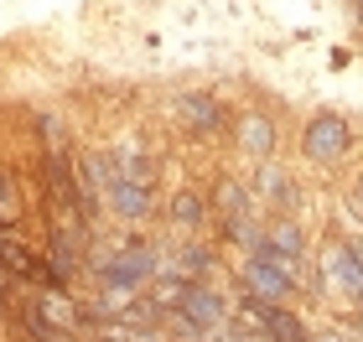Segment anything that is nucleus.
Masks as SVG:
<instances>
[{"instance_id": "f257e3e1", "label": "nucleus", "mask_w": 363, "mask_h": 342, "mask_svg": "<svg viewBox=\"0 0 363 342\" xmlns=\"http://www.w3.org/2000/svg\"><path fill=\"white\" fill-rule=\"evenodd\" d=\"M161 265H156V249L135 234L120 239V259H99V280H104L109 290H120V296H130V290H140L145 280H151Z\"/></svg>"}, {"instance_id": "f03ea898", "label": "nucleus", "mask_w": 363, "mask_h": 342, "mask_svg": "<svg viewBox=\"0 0 363 342\" xmlns=\"http://www.w3.org/2000/svg\"><path fill=\"white\" fill-rule=\"evenodd\" d=\"M244 280H250V296H255V301L280 306V301L296 290V270L270 249V244H259V249L250 254V265H244Z\"/></svg>"}, {"instance_id": "7ed1b4c3", "label": "nucleus", "mask_w": 363, "mask_h": 342, "mask_svg": "<svg viewBox=\"0 0 363 342\" xmlns=\"http://www.w3.org/2000/svg\"><path fill=\"white\" fill-rule=\"evenodd\" d=\"M348 145H353V135H348V120H337V114H327V109L306 120L301 151H306L311 161H337V156H348Z\"/></svg>"}, {"instance_id": "20e7f679", "label": "nucleus", "mask_w": 363, "mask_h": 342, "mask_svg": "<svg viewBox=\"0 0 363 342\" xmlns=\"http://www.w3.org/2000/svg\"><path fill=\"white\" fill-rule=\"evenodd\" d=\"M223 317H228V301H218L203 285H187L177 296V327L182 332H208V327H218Z\"/></svg>"}, {"instance_id": "39448f33", "label": "nucleus", "mask_w": 363, "mask_h": 342, "mask_svg": "<svg viewBox=\"0 0 363 342\" xmlns=\"http://www.w3.org/2000/svg\"><path fill=\"white\" fill-rule=\"evenodd\" d=\"M177 114L197 130V135H218L228 125V114H223V104L213 99V93H177Z\"/></svg>"}, {"instance_id": "423d86ee", "label": "nucleus", "mask_w": 363, "mask_h": 342, "mask_svg": "<svg viewBox=\"0 0 363 342\" xmlns=\"http://www.w3.org/2000/svg\"><path fill=\"white\" fill-rule=\"evenodd\" d=\"M109 187H114V161L104 151L78 161V203L84 207H99V192H109Z\"/></svg>"}, {"instance_id": "0eeeda50", "label": "nucleus", "mask_w": 363, "mask_h": 342, "mask_svg": "<svg viewBox=\"0 0 363 342\" xmlns=\"http://www.w3.org/2000/svg\"><path fill=\"white\" fill-rule=\"evenodd\" d=\"M327 275H333V280L348 290L353 301H363V254L353 249V244H348V249H333V254H327Z\"/></svg>"}, {"instance_id": "6e6552de", "label": "nucleus", "mask_w": 363, "mask_h": 342, "mask_svg": "<svg viewBox=\"0 0 363 342\" xmlns=\"http://www.w3.org/2000/svg\"><path fill=\"white\" fill-rule=\"evenodd\" d=\"M109 203H114V213H120L125 223H140L145 213H151V192H145L140 182H120V176H114V187H109Z\"/></svg>"}, {"instance_id": "1a4fd4ad", "label": "nucleus", "mask_w": 363, "mask_h": 342, "mask_svg": "<svg viewBox=\"0 0 363 342\" xmlns=\"http://www.w3.org/2000/svg\"><path fill=\"white\" fill-rule=\"evenodd\" d=\"M239 145H244L255 161H265V156L275 151V125L265 120V114H244V120H239Z\"/></svg>"}, {"instance_id": "9d476101", "label": "nucleus", "mask_w": 363, "mask_h": 342, "mask_svg": "<svg viewBox=\"0 0 363 342\" xmlns=\"http://www.w3.org/2000/svg\"><path fill=\"white\" fill-rule=\"evenodd\" d=\"M265 244H270V249L280 254V259H286V265L296 270V259H306V244H301V228H296L291 218L286 223H275L270 228V234H265Z\"/></svg>"}, {"instance_id": "9b49d317", "label": "nucleus", "mask_w": 363, "mask_h": 342, "mask_svg": "<svg viewBox=\"0 0 363 342\" xmlns=\"http://www.w3.org/2000/svg\"><path fill=\"white\" fill-rule=\"evenodd\" d=\"M213 203H218V213H223V218H250V187L234 182V176H223V182H218Z\"/></svg>"}, {"instance_id": "f8f14e48", "label": "nucleus", "mask_w": 363, "mask_h": 342, "mask_svg": "<svg viewBox=\"0 0 363 342\" xmlns=\"http://www.w3.org/2000/svg\"><path fill=\"white\" fill-rule=\"evenodd\" d=\"M255 192L259 198H270V203H296V187H291V176L280 171V166H259V182H255Z\"/></svg>"}, {"instance_id": "ddd939ff", "label": "nucleus", "mask_w": 363, "mask_h": 342, "mask_svg": "<svg viewBox=\"0 0 363 342\" xmlns=\"http://www.w3.org/2000/svg\"><path fill=\"white\" fill-rule=\"evenodd\" d=\"M31 312H37L42 321H62V327H73V321H78V312L68 306V296H57V290H47L42 306H31Z\"/></svg>"}, {"instance_id": "4468645a", "label": "nucleus", "mask_w": 363, "mask_h": 342, "mask_svg": "<svg viewBox=\"0 0 363 342\" xmlns=\"http://www.w3.org/2000/svg\"><path fill=\"white\" fill-rule=\"evenodd\" d=\"M208 265H213V254L203 249V244H187V249L177 254V275H187V280H197V275H208Z\"/></svg>"}, {"instance_id": "2eb2a0df", "label": "nucleus", "mask_w": 363, "mask_h": 342, "mask_svg": "<svg viewBox=\"0 0 363 342\" xmlns=\"http://www.w3.org/2000/svg\"><path fill=\"white\" fill-rule=\"evenodd\" d=\"M172 218L182 228H197V223H203V198H197V192H177V198H172Z\"/></svg>"}, {"instance_id": "dca6fc26", "label": "nucleus", "mask_w": 363, "mask_h": 342, "mask_svg": "<svg viewBox=\"0 0 363 342\" xmlns=\"http://www.w3.org/2000/svg\"><path fill=\"white\" fill-rule=\"evenodd\" d=\"M0 223H16V207H11V182L0 176Z\"/></svg>"}, {"instance_id": "f3484780", "label": "nucleus", "mask_w": 363, "mask_h": 342, "mask_svg": "<svg viewBox=\"0 0 363 342\" xmlns=\"http://www.w3.org/2000/svg\"><path fill=\"white\" fill-rule=\"evenodd\" d=\"M353 198H358V203H363V176H358V182H353Z\"/></svg>"}, {"instance_id": "a211bd4d", "label": "nucleus", "mask_w": 363, "mask_h": 342, "mask_svg": "<svg viewBox=\"0 0 363 342\" xmlns=\"http://www.w3.org/2000/svg\"><path fill=\"white\" fill-rule=\"evenodd\" d=\"M322 342H342V337H322Z\"/></svg>"}, {"instance_id": "6ab92c4d", "label": "nucleus", "mask_w": 363, "mask_h": 342, "mask_svg": "<svg viewBox=\"0 0 363 342\" xmlns=\"http://www.w3.org/2000/svg\"><path fill=\"white\" fill-rule=\"evenodd\" d=\"M358 337H363V321H358Z\"/></svg>"}, {"instance_id": "aec40b11", "label": "nucleus", "mask_w": 363, "mask_h": 342, "mask_svg": "<svg viewBox=\"0 0 363 342\" xmlns=\"http://www.w3.org/2000/svg\"><path fill=\"white\" fill-rule=\"evenodd\" d=\"M0 285H6V280H0Z\"/></svg>"}]
</instances>
